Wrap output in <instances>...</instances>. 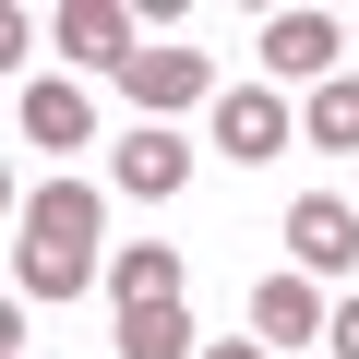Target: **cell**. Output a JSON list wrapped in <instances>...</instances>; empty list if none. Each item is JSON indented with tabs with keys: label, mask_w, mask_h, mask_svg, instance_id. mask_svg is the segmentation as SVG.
<instances>
[{
	"label": "cell",
	"mask_w": 359,
	"mask_h": 359,
	"mask_svg": "<svg viewBox=\"0 0 359 359\" xmlns=\"http://www.w3.org/2000/svg\"><path fill=\"white\" fill-rule=\"evenodd\" d=\"M13 276H25V299H72V287H96L108 276V252H96V192L84 180H48V192L25 204V252H13Z\"/></svg>",
	"instance_id": "1"
},
{
	"label": "cell",
	"mask_w": 359,
	"mask_h": 359,
	"mask_svg": "<svg viewBox=\"0 0 359 359\" xmlns=\"http://www.w3.org/2000/svg\"><path fill=\"white\" fill-rule=\"evenodd\" d=\"M180 180H192V144H180L168 120H132V132H120V192L156 204V192H180Z\"/></svg>",
	"instance_id": "5"
},
{
	"label": "cell",
	"mask_w": 359,
	"mask_h": 359,
	"mask_svg": "<svg viewBox=\"0 0 359 359\" xmlns=\"http://www.w3.org/2000/svg\"><path fill=\"white\" fill-rule=\"evenodd\" d=\"M204 359H276V347H204Z\"/></svg>",
	"instance_id": "14"
},
{
	"label": "cell",
	"mask_w": 359,
	"mask_h": 359,
	"mask_svg": "<svg viewBox=\"0 0 359 359\" xmlns=\"http://www.w3.org/2000/svg\"><path fill=\"white\" fill-rule=\"evenodd\" d=\"M264 72H287V84H335V25H323V13H276V25H264Z\"/></svg>",
	"instance_id": "6"
},
{
	"label": "cell",
	"mask_w": 359,
	"mask_h": 359,
	"mask_svg": "<svg viewBox=\"0 0 359 359\" xmlns=\"http://www.w3.org/2000/svg\"><path fill=\"white\" fill-rule=\"evenodd\" d=\"M323 335H335V359H359V299H335V323H323Z\"/></svg>",
	"instance_id": "13"
},
{
	"label": "cell",
	"mask_w": 359,
	"mask_h": 359,
	"mask_svg": "<svg viewBox=\"0 0 359 359\" xmlns=\"http://www.w3.org/2000/svg\"><path fill=\"white\" fill-rule=\"evenodd\" d=\"M120 359H192V323H180V299L120 311Z\"/></svg>",
	"instance_id": "10"
},
{
	"label": "cell",
	"mask_w": 359,
	"mask_h": 359,
	"mask_svg": "<svg viewBox=\"0 0 359 359\" xmlns=\"http://www.w3.org/2000/svg\"><path fill=\"white\" fill-rule=\"evenodd\" d=\"M108 287H120V311H144V299H180V252H108Z\"/></svg>",
	"instance_id": "11"
},
{
	"label": "cell",
	"mask_w": 359,
	"mask_h": 359,
	"mask_svg": "<svg viewBox=\"0 0 359 359\" xmlns=\"http://www.w3.org/2000/svg\"><path fill=\"white\" fill-rule=\"evenodd\" d=\"M252 335H264V347H311V335H323L311 276H264V287H252Z\"/></svg>",
	"instance_id": "8"
},
{
	"label": "cell",
	"mask_w": 359,
	"mask_h": 359,
	"mask_svg": "<svg viewBox=\"0 0 359 359\" xmlns=\"http://www.w3.org/2000/svg\"><path fill=\"white\" fill-rule=\"evenodd\" d=\"M287 132H299V120H287V96H276V84H216V156H240V168H252V156H276Z\"/></svg>",
	"instance_id": "2"
},
{
	"label": "cell",
	"mask_w": 359,
	"mask_h": 359,
	"mask_svg": "<svg viewBox=\"0 0 359 359\" xmlns=\"http://www.w3.org/2000/svg\"><path fill=\"white\" fill-rule=\"evenodd\" d=\"M60 60H84V72H132V60H144V25L108 13V0H72V13H60Z\"/></svg>",
	"instance_id": "4"
},
{
	"label": "cell",
	"mask_w": 359,
	"mask_h": 359,
	"mask_svg": "<svg viewBox=\"0 0 359 359\" xmlns=\"http://www.w3.org/2000/svg\"><path fill=\"white\" fill-rule=\"evenodd\" d=\"M299 132H311L323 156H335V144H359V84H347V72H335V84H311V108H299Z\"/></svg>",
	"instance_id": "12"
},
{
	"label": "cell",
	"mask_w": 359,
	"mask_h": 359,
	"mask_svg": "<svg viewBox=\"0 0 359 359\" xmlns=\"http://www.w3.org/2000/svg\"><path fill=\"white\" fill-rule=\"evenodd\" d=\"M120 84H132V96H144V108H192V96H204V108H216V72H204V60H192V48H144V60H132V72H120Z\"/></svg>",
	"instance_id": "9"
},
{
	"label": "cell",
	"mask_w": 359,
	"mask_h": 359,
	"mask_svg": "<svg viewBox=\"0 0 359 359\" xmlns=\"http://www.w3.org/2000/svg\"><path fill=\"white\" fill-rule=\"evenodd\" d=\"M13 120H25V144L72 156V144L96 132V96H84V84H25V108H13Z\"/></svg>",
	"instance_id": "7"
},
{
	"label": "cell",
	"mask_w": 359,
	"mask_h": 359,
	"mask_svg": "<svg viewBox=\"0 0 359 359\" xmlns=\"http://www.w3.org/2000/svg\"><path fill=\"white\" fill-rule=\"evenodd\" d=\"M287 252H299V276H347V264H359V216H347L335 192H299V204H287Z\"/></svg>",
	"instance_id": "3"
}]
</instances>
